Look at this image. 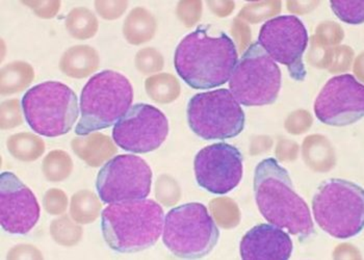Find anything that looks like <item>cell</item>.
I'll list each match as a JSON object with an SVG mask.
<instances>
[{"label": "cell", "instance_id": "2e32d148", "mask_svg": "<svg viewBox=\"0 0 364 260\" xmlns=\"http://www.w3.org/2000/svg\"><path fill=\"white\" fill-rule=\"evenodd\" d=\"M294 244L289 233L272 225L254 226L240 241V257L244 260H287L293 254Z\"/></svg>", "mask_w": 364, "mask_h": 260}, {"label": "cell", "instance_id": "4dcf8cb0", "mask_svg": "<svg viewBox=\"0 0 364 260\" xmlns=\"http://www.w3.org/2000/svg\"><path fill=\"white\" fill-rule=\"evenodd\" d=\"M94 6L99 17L107 21H112L120 18L125 12L127 2L118 1V0H96L94 2Z\"/></svg>", "mask_w": 364, "mask_h": 260}, {"label": "cell", "instance_id": "cb8c5ba5", "mask_svg": "<svg viewBox=\"0 0 364 260\" xmlns=\"http://www.w3.org/2000/svg\"><path fill=\"white\" fill-rule=\"evenodd\" d=\"M73 167L69 153L64 150H53L43 159L42 173L49 183H62L70 177Z\"/></svg>", "mask_w": 364, "mask_h": 260}, {"label": "cell", "instance_id": "8fae6325", "mask_svg": "<svg viewBox=\"0 0 364 260\" xmlns=\"http://www.w3.org/2000/svg\"><path fill=\"white\" fill-rule=\"evenodd\" d=\"M150 166L134 154H122L107 161L97 175L96 188L103 203L141 200L151 192Z\"/></svg>", "mask_w": 364, "mask_h": 260}, {"label": "cell", "instance_id": "f546056e", "mask_svg": "<svg viewBox=\"0 0 364 260\" xmlns=\"http://www.w3.org/2000/svg\"><path fill=\"white\" fill-rule=\"evenodd\" d=\"M21 4L28 6L37 17L45 20L55 18L62 6L60 0H24Z\"/></svg>", "mask_w": 364, "mask_h": 260}, {"label": "cell", "instance_id": "ffe728a7", "mask_svg": "<svg viewBox=\"0 0 364 260\" xmlns=\"http://www.w3.org/2000/svg\"><path fill=\"white\" fill-rule=\"evenodd\" d=\"M6 148L13 158L22 163H33L44 154L46 146L39 136L31 132H18L6 140Z\"/></svg>", "mask_w": 364, "mask_h": 260}, {"label": "cell", "instance_id": "d6a6232c", "mask_svg": "<svg viewBox=\"0 0 364 260\" xmlns=\"http://www.w3.org/2000/svg\"><path fill=\"white\" fill-rule=\"evenodd\" d=\"M136 65L140 70L148 72V71L161 68V62L155 51L152 49H145V50L141 51L136 57Z\"/></svg>", "mask_w": 364, "mask_h": 260}, {"label": "cell", "instance_id": "7c38bea8", "mask_svg": "<svg viewBox=\"0 0 364 260\" xmlns=\"http://www.w3.org/2000/svg\"><path fill=\"white\" fill-rule=\"evenodd\" d=\"M168 121L165 114L147 103L132 105L112 129L119 147L132 153L155 151L167 140Z\"/></svg>", "mask_w": 364, "mask_h": 260}, {"label": "cell", "instance_id": "44dd1931", "mask_svg": "<svg viewBox=\"0 0 364 260\" xmlns=\"http://www.w3.org/2000/svg\"><path fill=\"white\" fill-rule=\"evenodd\" d=\"M65 28L69 35L80 41L92 39L98 33L99 22L90 9L77 6L72 9L65 19Z\"/></svg>", "mask_w": 364, "mask_h": 260}, {"label": "cell", "instance_id": "5bb4252c", "mask_svg": "<svg viewBox=\"0 0 364 260\" xmlns=\"http://www.w3.org/2000/svg\"><path fill=\"white\" fill-rule=\"evenodd\" d=\"M194 172L199 187L211 194H228L242 181V153L227 143L206 146L195 156Z\"/></svg>", "mask_w": 364, "mask_h": 260}, {"label": "cell", "instance_id": "e0dca14e", "mask_svg": "<svg viewBox=\"0 0 364 260\" xmlns=\"http://www.w3.org/2000/svg\"><path fill=\"white\" fill-rule=\"evenodd\" d=\"M71 149L92 168L105 165L117 153V148L112 139L99 132L74 138L71 141Z\"/></svg>", "mask_w": 364, "mask_h": 260}, {"label": "cell", "instance_id": "7a4b0ae2", "mask_svg": "<svg viewBox=\"0 0 364 260\" xmlns=\"http://www.w3.org/2000/svg\"><path fill=\"white\" fill-rule=\"evenodd\" d=\"M253 188L258 210L269 224L300 242L316 233L309 205L296 194L289 172L275 158L262 159L256 166Z\"/></svg>", "mask_w": 364, "mask_h": 260}, {"label": "cell", "instance_id": "52a82bcc", "mask_svg": "<svg viewBox=\"0 0 364 260\" xmlns=\"http://www.w3.org/2000/svg\"><path fill=\"white\" fill-rule=\"evenodd\" d=\"M21 103L29 127L47 138L68 134L80 116L75 92L60 82H45L31 87Z\"/></svg>", "mask_w": 364, "mask_h": 260}, {"label": "cell", "instance_id": "4fadbf2b", "mask_svg": "<svg viewBox=\"0 0 364 260\" xmlns=\"http://www.w3.org/2000/svg\"><path fill=\"white\" fill-rule=\"evenodd\" d=\"M316 118L329 126L354 124L363 118L364 87L350 74L330 78L314 102Z\"/></svg>", "mask_w": 364, "mask_h": 260}, {"label": "cell", "instance_id": "1f68e13d", "mask_svg": "<svg viewBox=\"0 0 364 260\" xmlns=\"http://www.w3.org/2000/svg\"><path fill=\"white\" fill-rule=\"evenodd\" d=\"M6 259H44V256L37 247L31 244H20L9 251Z\"/></svg>", "mask_w": 364, "mask_h": 260}, {"label": "cell", "instance_id": "7402d4cb", "mask_svg": "<svg viewBox=\"0 0 364 260\" xmlns=\"http://www.w3.org/2000/svg\"><path fill=\"white\" fill-rule=\"evenodd\" d=\"M101 210L102 203L92 190H78L71 197L70 216L80 225H87L97 221Z\"/></svg>", "mask_w": 364, "mask_h": 260}, {"label": "cell", "instance_id": "6da1fadb", "mask_svg": "<svg viewBox=\"0 0 364 260\" xmlns=\"http://www.w3.org/2000/svg\"><path fill=\"white\" fill-rule=\"evenodd\" d=\"M238 60L237 46L224 31L198 26L177 45L175 70L188 86L210 90L230 80Z\"/></svg>", "mask_w": 364, "mask_h": 260}, {"label": "cell", "instance_id": "83f0119b", "mask_svg": "<svg viewBox=\"0 0 364 260\" xmlns=\"http://www.w3.org/2000/svg\"><path fill=\"white\" fill-rule=\"evenodd\" d=\"M22 103L19 99H8L1 102L0 107V126L2 130L17 129L23 123L21 109Z\"/></svg>", "mask_w": 364, "mask_h": 260}, {"label": "cell", "instance_id": "603a6c76", "mask_svg": "<svg viewBox=\"0 0 364 260\" xmlns=\"http://www.w3.org/2000/svg\"><path fill=\"white\" fill-rule=\"evenodd\" d=\"M154 21L146 11L138 8L132 11L123 26V33L129 43L141 44L154 35Z\"/></svg>", "mask_w": 364, "mask_h": 260}, {"label": "cell", "instance_id": "484cf974", "mask_svg": "<svg viewBox=\"0 0 364 260\" xmlns=\"http://www.w3.org/2000/svg\"><path fill=\"white\" fill-rule=\"evenodd\" d=\"M148 95L151 96L155 102H170L178 96L179 87L173 76L168 74L154 76L146 82Z\"/></svg>", "mask_w": 364, "mask_h": 260}, {"label": "cell", "instance_id": "4316f807", "mask_svg": "<svg viewBox=\"0 0 364 260\" xmlns=\"http://www.w3.org/2000/svg\"><path fill=\"white\" fill-rule=\"evenodd\" d=\"M334 14L341 21L353 26L363 23L364 1H330Z\"/></svg>", "mask_w": 364, "mask_h": 260}, {"label": "cell", "instance_id": "d4e9b609", "mask_svg": "<svg viewBox=\"0 0 364 260\" xmlns=\"http://www.w3.org/2000/svg\"><path fill=\"white\" fill-rule=\"evenodd\" d=\"M51 237L58 245L71 248L82 242L84 229L80 224L76 223L72 217L62 215L50 223L49 227Z\"/></svg>", "mask_w": 364, "mask_h": 260}, {"label": "cell", "instance_id": "5b68a950", "mask_svg": "<svg viewBox=\"0 0 364 260\" xmlns=\"http://www.w3.org/2000/svg\"><path fill=\"white\" fill-rule=\"evenodd\" d=\"M312 212L318 227L330 237H356L364 226L363 188L345 179H328L314 194Z\"/></svg>", "mask_w": 364, "mask_h": 260}, {"label": "cell", "instance_id": "ac0fdd59", "mask_svg": "<svg viewBox=\"0 0 364 260\" xmlns=\"http://www.w3.org/2000/svg\"><path fill=\"white\" fill-rule=\"evenodd\" d=\"M100 66L98 51L90 45H74L67 49L58 63V68L65 75L74 80H82L93 75Z\"/></svg>", "mask_w": 364, "mask_h": 260}, {"label": "cell", "instance_id": "8992f818", "mask_svg": "<svg viewBox=\"0 0 364 260\" xmlns=\"http://www.w3.org/2000/svg\"><path fill=\"white\" fill-rule=\"evenodd\" d=\"M219 239V228L202 203L182 204L172 208L165 217L164 245L179 259H203L215 249Z\"/></svg>", "mask_w": 364, "mask_h": 260}, {"label": "cell", "instance_id": "3957f363", "mask_svg": "<svg viewBox=\"0 0 364 260\" xmlns=\"http://www.w3.org/2000/svg\"><path fill=\"white\" fill-rule=\"evenodd\" d=\"M164 222L163 207L151 199L112 203L101 214V232L112 250L130 254L154 247Z\"/></svg>", "mask_w": 364, "mask_h": 260}, {"label": "cell", "instance_id": "30bf717a", "mask_svg": "<svg viewBox=\"0 0 364 260\" xmlns=\"http://www.w3.org/2000/svg\"><path fill=\"white\" fill-rule=\"evenodd\" d=\"M309 31L296 16H278L262 24L257 43L275 63L287 67L291 78H306L303 55L309 47Z\"/></svg>", "mask_w": 364, "mask_h": 260}, {"label": "cell", "instance_id": "277c9868", "mask_svg": "<svg viewBox=\"0 0 364 260\" xmlns=\"http://www.w3.org/2000/svg\"><path fill=\"white\" fill-rule=\"evenodd\" d=\"M134 87L127 76L114 70L95 74L85 84L80 96L77 136H87L116 124L129 111Z\"/></svg>", "mask_w": 364, "mask_h": 260}, {"label": "cell", "instance_id": "f1b7e54d", "mask_svg": "<svg viewBox=\"0 0 364 260\" xmlns=\"http://www.w3.org/2000/svg\"><path fill=\"white\" fill-rule=\"evenodd\" d=\"M68 196L60 188H49L43 197V207L50 216H62L68 208Z\"/></svg>", "mask_w": 364, "mask_h": 260}, {"label": "cell", "instance_id": "9c48e42d", "mask_svg": "<svg viewBox=\"0 0 364 260\" xmlns=\"http://www.w3.org/2000/svg\"><path fill=\"white\" fill-rule=\"evenodd\" d=\"M190 129L203 140H228L245 129L246 116L235 96L227 89L196 94L186 109Z\"/></svg>", "mask_w": 364, "mask_h": 260}, {"label": "cell", "instance_id": "ba28073f", "mask_svg": "<svg viewBox=\"0 0 364 260\" xmlns=\"http://www.w3.org/2000/svg\"><path fill=\"white\" fill-rule=\"evenodd\" d=\"M282 84L278 65L256 42L237 60L229 80V91L245 107H262L277 100Z\"/></svg>", "mask_w": 364, "mask_h": 260}, {"label": "cell", "instance_id": "9a60e30c", "mask_svg": "<svg viewBox=\"0 0 364 260\" xmlns=\"http://www.w3.org/2000/svg\"><path fill=\"white\" fill-rule=\"evenodd\" d=\"M0 205L2 228L11 234H28L41 215L33 190L12 172H4L0 176Z\"/></svg>", "mask_w": 364, "mask_h": 260}, {"label": "cell", "instance_id": "d6986e66", "mask_svg": "<svg viewBox=\"0 0 364 260\" xmlns=\"http://www.w3.org/2000/svg\"><path fill=\"white\" fill-rule=\"evenodd\" d=\"M35 80L33 67L23 60L4 65L0 72V92L2 96L21 93Z\"/></svg>", "mask_w": 364, "mask_h": 260}]
</instances>
